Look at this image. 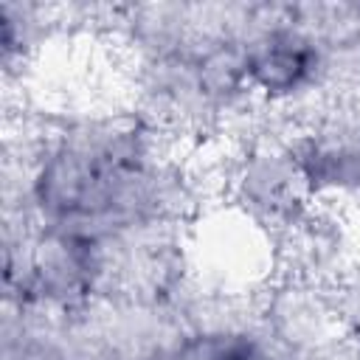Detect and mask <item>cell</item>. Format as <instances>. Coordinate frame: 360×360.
Listing matches in <instances>:
<instances>
[{
	"label": "cell",
	"mask_w": 360,
	"mask_h": 360,
	"mask_svg": "<svg viewBox=\"0 0 360 360\" xmlns=\"http://www.w3.org/2000/svg\"><path fill=\"white\" fill-rule=\"evenodd\" d=\"M309 62H312V53L298 42H292L290 37H284V39H276L270 48H264L253 59L250 70L267 90H290L307 76Z\"/></svg>",
	"instance_id": "obj_1"
}]
</instances>
